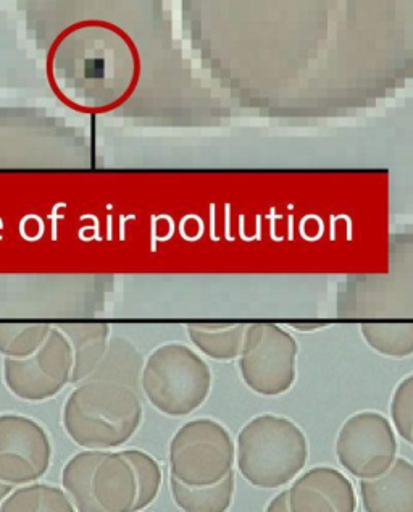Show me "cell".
Instances as JSON below:
<instances>
[{
    "mask_svg": "<svg viewBox=\"0 0 413 512\" xmlns=\"http://www.w3.org/2000/svg\"><path fill=\"white\" fill-rule=\"evenodd\" d=\"M105 451L83 450L68 459L62 471V488L76 511L101 512L92 493V475Z\"/></svg>",
    "mask_w": 413,
    "mask_h": 512,
    "instance_id": "17",
    "label": "cell"
},
{
    "mask_svg": "<svg viewBox=\"0 0 413 512\" xmlns=\"http://www.w3.org/2000/svg\"><path fill=\"white\" fill-rule=\"evenodd\" d=\"M170 475L186 485H213L233 472L236 443L225 425L201 417L173 435L168 448Z\"/></svg>",
    "mask_w": 413,
    "mask_h": 512,
    "instance_id": "5",
    "label": "cell"
},
{
    "mask_svg": "<svg viewBox=\"0 0 413 512\" xmlns=\"http://www.w3.org/2000/svg\"><path fill=\"white\" fill-rule=\"evenodd\" d=\"M234 471L222 482L192 487L170 475V490L176 506L186 512H225L233 503Z\"/></svg>",
    "mask_w": 413,
    "mask_h": 512,
    "instance_id": "15",
    "label": "cell"
},
{
    "mask_svg": "<svg viewBox=\"0 0 413 512\" xmlns=\"http://www.w3.org/2000/svg\"><path fill=\"white\" fill-rule=\"evenodd\" d=\"M391 420L394 429L404 438L412 443L413 440V375L404 378L391 399Z\"/></svg>",
    "mask_w": 413,
    "mask_h": 512,
    "instance_id": "22",
    "label": "cell"
},
{
    "mask_svg": "<svg viewBox=\"0 0 413 512\" xmlns=\"http://www.w3.org/2000/svg\"><path fill=\"white\" fill-rule=\"evenodd\" d=\"M144 362L146 361L142 359L139 349L130 340L123 336H115L110 338L104 359L88 380L120 383L138 390V387H141Z\"/></svg>",
    "mask_w": 413,
    "mask_h": 512,
    "instance_id": "14",
    "label": "cell"
},
{
    "mask_svg": "<svg viewBox=\"0 0 413 512\" xmlns=\"http://www.w3.org/2000/svg\"><path fill=\"white\" fill-rule=\"evenodd\" d=\"M52 325L0 324V354L5 359L28 357L41 348Z\"/></svg>",
    "mask_w": 413,
    "mask_h": 512,
    "instance_id": "20",
    "label": "cell"
},
{
    "mask_svg": "<svg viewBox=\"0 0 413 512\" xmlns=\"http://www.w3.org/2000/svg\"><path fill=\"white\" fill-rule=\"evenodd\" d=\"M367 345L381 356L404 359L413 356V322L409 324H362Z\"/></svg>",
    "mask_w": 413,
    "mask_h": 512,
    "instance_id": "19",
    "label": "cell"
},
{
    "mask_svg": "<svg viewBox=\"0 0 413 512\" xmlns=\"http://www.w3.org/2000/svg\"><path fill=\"white\" fill-rule=\"evenodd\" d=\"M52 462L49 433L21 414H0V480L13 487L41 480Z\"/></svg>",
    "mask_w": 413,
    "mask_h": 512,
    "instance_id": "9",
    "label": "cell"
},
{
    "mask_svg": "<svg viewBox=\"0 0 413 512\" xmlns=\"http://www.w3.org/2000/svg\"><path fill=\"white\" fill-rule=\"evenodd\" d=\"M293 512H354V485L343 472L328 466L313 467L294 479L289 488Z\"/></svg>",
    "mask_w": 413,
    "mask_h": 512,
    "instance_id": "10",
    "label": "cell"
},
{
    "mask_svg": "<svg viewBox=\"0 0 413 512\" xmlns=\"http://www.w3.org/2000/svg\"><path fill=\"white\" fill-rule=\"evenodd\" d=\"M73 353L70 341L59 327L51 333L41 348L28 357L5 359L4 382L13 396L30 403H41L59 395L71 383Z\"/></svg>",
    "mask_w": 413,
    "mask_h": 512,
    "instance_id": "7",
    "label": "cell"
},
{
    "mask_svg": "<svg viewBox=\"0 0 413 512\" xmlns=\"http://www.w3.org/2000/svg\"><path fill=\"white\" fill-rule=\"evenodd\" d=\"M121 453L130 461L138 480V500L134 504V511L149 508L157 500L162 488L163 472L159 461L152 454L138 448L123 450Z\"/></svg>",
    "mask_w": 413,
    "mask_h": 512,
    "instance_id": "21",
    "label": "cell"
},
{
    "mask_svg": "<svg viewBox=\"0 0 413 512\" xmlns=\"http://www.w3.org/2000/svg\"><path fill=\"white\" fill-rule=\"evenodd\" d=\"M212 385L209 364L183 343L159 346L142 369V393L165 416L184 417L201 409Z\"/></svg>",
    "mask_w": 413,
    "mask_h": 512,
    "instance_id": "4",
    "label": "cell"
},
{
    "mask_svg": "<svg viewBox=\"0 0 413 512\" xmlns=\"http://www.w3.org/2000/svg\"><path fill=\"white\" fill-rule=\"evenodd\" d=\"M57 327L70 341L73 353L71 383L86 382L104 359L110 341V327L101 322L91 324H63Z\"/></svg>",
    "mask_w": 413,
    "mask_h": 512,
    "instance_id": "13",
    "label": "cell"
},
{
    "mask_svg": "<svg viewBox=\"0 0 413 512\" xmlns=\"http://www.w3.org/2000/svg\"><path fill=\"white\" fill-rule=\"evenodd\" d=\"M299 345L280 325H247L239 372L249 390L262 396L288 393L296 382Z\"/></svg>",
    "mask_w": 413,
    "mask_h": 512,
    "instance_id": "6",
    "label": "cell"
},
{
    "mask_svg": "<svg viewBox=\"0 0 413 512\" xmlns=\"http://www.w3.org/2000/svg\"><path fill=\"white\" fill-rule=\"evenodd\" d=\"M2 512H73L75 504L63 488L49 483L30 482L13 488L0 506Z\"/></svg>",
    "mask_w": 413,
    "mask_h": 512,
    "instance_id": "18",
    "label": "cell"
},
{
    "mask_svg": "<svg viewBox=\"0 0 413 512\" xmlns=\"http://www.w3.org/2000/svg\"><path fill=\"white\" fill-rule=\"evenodd\" d=\"M307 458L309 446L301 427L275 414L249 420L236 440L239 474L262 490H276L293 482Z\"/></svg>",
    "mask_w": 413,
    "mask_h": 512,
    "instance_id": "3",
    "label": "cell"
},
{
    "mask_svg": "<svg viewBox=\"0 0 413 512\" xmlns=\"http://www.w3.org/2000/svg\"><path fill=\"white\" fill-rule=\"evenodd\" d=\"M412 445H413V440H412Z\"/></svg>",
    "mask_w": 413,
    "mask_h": 512,
    "instance_id": "25",
    "label": "cell"
},
{
    "mask_svg": "<svg viewBox=\"0 0 413 512\" xmlns=\"http://www.w3.org/2000/svg\"><path fill=\"white\" fill-rule=\"evenodd\" d=\"M142 416L141 399L133 388L86 380L68 396L62 424L68 438L83 450L112 451L138 433Z\"/></svg>",
    "mask_w": 413,
    "mask_h": 512,
    "instance_id": "2",
    "label": "cell"
},
{
    "mask_svg": "<svg viewBox=\"0 0 413 512\" xmlns=\"http://www.w3.org/2000/svg\"><path fill=\"white\" fill-rule=\"evenodd\" d=\"M47 78L70 109L104 114L133 94L139 78L138 51L117 26L102 21L78 23L54 42Z\"/></svg>",
    "mask_w": 413,
    "mask_h": 512,
    "instance_id": "1",
    "label": "cell"
},
{
    "mask_svg": "<svg viewBox=\"0 0 413 512\" xmlns=\"http://www.w3.org/2000/svg\"><path fill=\"white\" fill-rule=\"evenodd\" d=\"M92 493L101 512H130L138 500V480L121 451H105L92 475Z\"/></svg>",
    "mask_w": 413,
    "mask_h": 512,
    "instance_id": "11",
    "label": "cell"
},
{
    "mask_svg": "<svg viewBox=\"0 0 413 512\" xmlns=\"http://www.w3.org/2000/svg\"><path fill=\"white\" fill-rule=\"evenodd\" d=\"M246 332L244 324H192L188 327L192 345L213 361L239 359Z\"/></svg>",
    "mask_w": 413,
    "mask_h": 512,
    "instance_id": "16",
    "label": "cell"
},
{
    "mask_svg": "<svg viewBox=\"0 0 413 512\" xmlns=\"http://www.w3.org/2000/svg\"><path fill=\"white\" fill-rule=\"evenodd\" d=\"M336 456L355 479L380 477L397 459L394 425L380 412H357L339 430Z\"/></svg>",
    "mask_w": 413,
    "mask_h": 512,
    "instance_id": "8",
    "label": "cell"
},
{
    "mask_svg": "<svg viewBox=\"0 0 413 512\" xmlns=\"http://www.w3.org/2000/svg\"><path fill=\"white\" fill-rule=\"evenodd\" d=\"M268 512H288L291 511V495L288 490L278 493L267 506Z\"/></svg>",
    "mask_w": 413,
    "mask_h": 512,
    "instance_id": "23",
    "label": "cell"
},
{
    "mask_svg": "<svg viewBox=\"0 0 413 512\" xmlns=\"http://www.w3.org/2000/svg\"><path fill=\"white\" fill-rule=\"evenodd\" d=\"M363 509L368 512H413V464L396 459L375 479L360 480Z\"/></svg>",
    "mask_w": 413,
    "mask_h": 512,
    "instance_id": "12",
    "label": "cell"
},
{
    "mask_svg": "<svg viewBox=\"0 0 413 512\" xmlns=\"http://www.w3.org/2000/svg\"><path fill=\"white\" fill-rule=\"evenodd\" d=\"M13 485H10V483H5L0 480V506L4 504V501L9 498L10 493L13 492Z\"/></svg>",
    "mask_w": 413,
    "mask_h": 512,
    "instance_id": "24",
    "label": "cell"
}]
</instances>
